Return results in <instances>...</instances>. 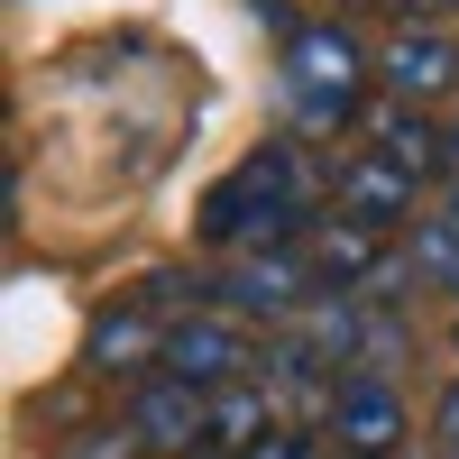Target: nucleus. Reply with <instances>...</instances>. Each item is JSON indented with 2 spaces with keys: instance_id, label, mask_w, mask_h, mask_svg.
Wrapping results in <instances>:
<instances>
[{
  "instance_id": "1",
  "label": "nucleus",
  "mask_w": 459,
  "mask_h": 459,
  "mask_svg": "<svg viewBox=\"0 0 459 459\" xmlns=\"http://www.w3.org/2000/svg\"><path fill=\"white\" fill-rule=\"evenodd\" d=\"M294 221H303V166H294V147H248V157L203 194V239L230 248V257L294 248Z\"/></svg>"
},
{
  "instance_id": "3",
  "label": "nucleus",
  "mask_w": 459,
  "mask_h": 459,
  "mask_svg": "<svg viewBox=\"0 0 459 459\" xmlns=\"http://www.w3.org/2000/svg\"><path fill=\"white\" fill-rule=\"evenodd\" d=\"M313 294H322V276H313L303 248H257V257H230L221 276H212V303H221L230 322H257V313L266 322H294Z\"/></svg>"
},
{
  "instance_id": "12",
  "label": "nucleus",
  "mask_w": 459,
  "mask_h": 459,
  "mask_svg": "<svg viewBox=\"0 0 459 459\" xmlns=\"http://www.w3.org/2000/svg\"><path fill=\"white\" fill-rule=\"evenodd\" d=\"M248 459H322V441H313V432H285V423H276V432H266Z\"/></svg>"
},
{
  "instance_id": "13",
  "label": "nucleus",
  "mask_w": 459,
  "mask_h": 459,
  "mask_svg": "<svg viewBox=\"0 0 459 459\" xmlns=\"http://www.w3.org/2000/svg\"><path fill=\"white\" fill-rule=\"evenodd\" d=\"M432 423H441V441L459 450V377H450V395H441V413H432Z\"/></svg>"
},
{
  "instance_id": "2",
  "label": "nucleus",
  "mask_w": 459,
  "mask_h": 459,
  "mask_svg": "<svg viewBox=\"0 0 459 459\" xmlns=\"http://www.w3.org/2000/svg\"><path fill=\"white\" fill-rule=\"evenodd\" d=\"M368 47L350 28H294L285 37V101H294V120L303 129H350L359 120V101H368Z\"/></svg>"
},
{
  "instance_id": "14",
  "label": "nucleus",
  "mask_w": 459,
  "mask_h": 459,
  "mask_svg": "<svg viewBox=\"0 0 459 459\" xmlns=\"http://www.w3.org/2000/svg\"><path fill=\"white\" fill-rule=\"evenodd\" d=\"M441 221H450V230H459V184H450V212H441Z\"/></svg>"
},
{
  "instance_id": "8",
  "label": "nucleus",
  "mask_w": 459,
  "mask_h": 459,
  "mask_svg": "<svg viewBox=\"0 0 459 459\" xmlns=\"http://www.w3.org/2000/svg\"><path fill=\"white\" fill-rule=\"evenodd\" d=\"M129 432H138L147 450H203V432H212V395L184 386V377H147V386L129 395Z\"/></svg>"
},
{
  "instance_id": "9",
  "label": "nucleus",
  "mask_w": 459,
  "mask_h": 459,
  "mask_svg": "<svg viewBox=\"0 0 459 459\" xmlns=\"http://www.w3.org/2000/svg\"><path fill=\"white\" fill-rule=\"evenodd\" d=\"M404 212H413V175L404 166H386L377 147L359 166H340V221H350V230H395Z\"/></svg>"
},
{
  "instance_id": "4",
  "label": "nucleus",
  "mask_w": 459,
  "mask_h": 459,
  "mask_svg": "<svg viewBox=\"0 0 459 459\" xmlns=\"http://www.w3.org/2000/svg\"><path fill=\"white\" fill-rule=\"evenodd\" d=\"M248 331L230 322V313H184L175 322V340H166V377H184V386H203V395H221V386H248Z\"/></svg>"
},
{
  "instance_id": "15",
  "label": "nucleus",
  "mask_w": 459,
  "mask_h": 459,
  "mask_svg": "<svg viewBox=\"0 0 459 459\" xmlns=\"http://www.w3.org/2000/svg\"><path fill=\"white\" fill-rule=\"evenodd\" d=\"M450 175H459V120H450Z\"/></svg>"
},
{
  "instance_id": "10",
  "label": "nucleus",
  "mask_w": 459,
  "mask_h": 459,
  "mask_svg": "<svg viewBox=\"0 0 459 459\" xmlns=\"http://www.w3.org/2000/svg\"><path fill=\"white\" fill-rule=\"evenodd\" d=\"M266 432H276V395H266L257 377H248V386H221V395H212V432H203V450H221V459H248Z\"/></svg>"
},
{
  "instance_id": "6",
  "label": "nucleus",
  "mask_w": 459,
  "mask_h": 459,
  "mask_svg": "<svg viewBox=\"0 0 459 459\" xmlns=\"http://www.w3.org/2000/svg\"><path fill=\"white\" fill-rule=\"evenodd\" d=\"M331 441H340V459H395L404 450V395L386 377L331 386Z\"/></svg>"
},
{
  "instance_id": "17",
  "label": "nucleus",
  "mask_w": 459,
  "mask_h": 459,
  "mask_svg": "<svg viewBox=\"0 0 459 459\" xmlns=\"http://www.w3.org/2000/svg\"><path fill=\"white\" fill-rule=\"evenodd\" d=\"M450 459H459V450H450Z\"/></svg>"
},
{
  "instance_id": "11",
  "label": "nucleus",
  "mask_w": 459,
  "mask_h": 459,
  "mask_svg": "<svg viewBox=\"0 0 459 459\" xmlns=\"http://www.w3.org/2000/svg\"><path fill=\"white\" fill-rule=\"evenodd\" d=\"M377 157H386V166H404L413 184H423V175H441L450 166V129H432L423 120V110H386V120H377Z\"/></svg>"
},
{
  "instance_id": "16",
  "label": "nucleus",
  "mask_w": 459,
  "mask_h": 459,
  "mask_svg": "<svg viewBox=\"0 0 459 459\" xmlns=\"http://www.w3.org/2000/svg\"><path fill=\"white\" fill-rule=\"evenodd\" d=\"M450 350H459V322H450Z\"/></svg>"
},
{
  "instance_id": "7",
  "label": "nucleus",
  "mask_w": 459,
  "mask_h": 459,
  "mask_svg": "<svg viewBox=\"0 0 459 459\" xmlns=\"http://www.w3.org/2000/svg\"><path fill=\"white\" fill-rule=\"evenodd\" d=\"M377 74H386V92H395L404 110H423V101L459 92V37H450V28H395L386 56H377Z\"/></svg>"
},
{
  "instance_id": "5",
  "label": "nucleus",
  "mask_w": 459,
  "mask_h": 459,
  "mask_svg": "<svg viewBox=\"0 0 459 459\" xmlns=\"http://www.w3.org/2000/svg\"><path fill=\"white\" fill-rule=\"evenodd\" d=\"M166 340H175V322H157L147 303L129 294V303H110V313H92V331H83V359L101 368V377H166Z\"/></svg>"
}]
</instances>
